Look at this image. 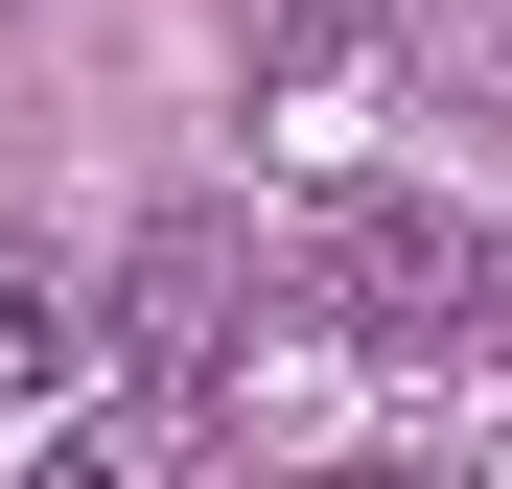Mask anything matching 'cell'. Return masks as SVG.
Returning <instances> with one entry per match:
<instances>
[{
    "label": "cell",
    "instance_id": "1",
    "mask_svg": "<svg viewBox=\"0 0 512 489\" xmlns=\"http://www.w3.org/2000/svg\"><path fill=\"white\" fill-rule=\"evenodd\" d=\"M466 303H489V233L419 210V187H350L303 233V326L326 350H466Z\"/></svg>",
    "mask_w": 512,
    "mask_h": 489
},
{
    "label": "cell",
    "instance_id": "2",
    "mask_svg": "<svg viewBox=\"0 0 512 489\" xmlns=\"http://www.w3.org/2000/svg\"><path fill=\"white\" fill-rule=\"evenodd\" d=\"M117 373V303L70 280V233H0V420H70Z\"/></svg>",
    "mask_w": 512,
    "mask_h": 489
},
{
    "label": "cell",
    "instance_id": "3",
    "mask_svg": "<svg viewBox=\"0 0 512 489\" xmlns=\"http://www.w3.org/2000/svg\"><path fill=\"white\" fill-rule=\"evenodd\" d=\"M373 70H396V0H303V24H280V70H256L280 163H350V140H373Z\"/></svg>",
    "mask_w": 512,
    "mask_h": 489
},
{
    "label": "cell",
    "instance_id": "4",
    "mask_svg": "<svg viewBox=\"0 0 512 489\" xmlns=\"http://www.w3.org/2000/svg\"><path fill=\"white\" fill-rule=\"evenodd\" d=\"M233 350V233L187 210V233H140V373H210Z\"/></svg>",
    "mask_w": 512,
    "mask_h": 489
},
{
    "label": "cell",
    "instance_id": "5",
    "mask_svg": "<svg viewBox=\"0 0 512 489\" xmlns=\"http://www.w3.org/2000/svg\"><path fill=\"white\" fill-rule=\"evenodd\" d=\"M24 489H187V420H163V396H70L24 443Z\"/></svg>",
    "mask_w": 512,
    "mask_h": 489
},
{
    "label": "cell",
    "instance_id": "6",
    "mask_svg": "<svg viewBox=\"0 0 512 489\" xmlns=\"http://www.w3.org/2000/svg\"><path fill=\"white\" fill-rule=\"evenodd\" d=\"M256 489H443V466H396V443H350V466H256Z\"/></svg>",
    "mask_w": 512,
    "mask_h": 489
},
{
    "label": "cell",
    "instance_id": "7",
    "mask_svg": "<svg viewBox=\"0 0 512 489\" xmlns=\"http://www.w3.org/2000/svg\"><path fill=\"white\" fill-rule=\"evenodd\" d=\"M466 350H512V233H489V303H466Z\"/></svg>",
    "mask_w": 512,
    "mask_h": 489
}]
</instances>
